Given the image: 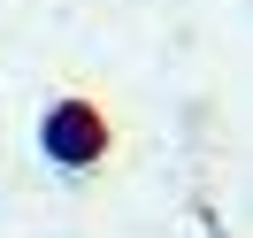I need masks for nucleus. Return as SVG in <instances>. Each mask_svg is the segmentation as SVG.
<instances>
[{
	"mask_svg": "<svg viewBox=\"0 0 253 238\" xmlns=\"http://www.w3.org/2000/svg\"><path fill=\"white\" fill-rule=\"evenodd\" d=\"M46 146H54L62 161H92V154H100V115H92V108H54V115H46Z\"/></svg>",
	"mask_w": 253,
	"mask_h": 238,
	"instance_id": "1",
	"label": "nucleus"
}]
</instances>
